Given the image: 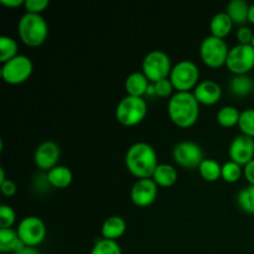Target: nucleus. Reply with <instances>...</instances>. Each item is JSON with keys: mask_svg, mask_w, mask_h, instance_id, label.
<instances>
[{"mask_svg": "<svg viewBox=\"0 0 254 254\" xmlns=\"http://www.w3.org/2000/svg\"><path fill=\"white\" fill-rule=\"evenodd\" d=\"M170 121L181 129L195 126L200 117V103L192 92H176L168 103Z\"/></svg>", "mask_w": 254, "mask_h": 254, "instance_id": "1", "label": "nucleus"}, {"mask_svg": "<svg viewBox=\"0 0 254 254\" xmlns=\"http://www.w3.org/2000/svg\"><path fill=\"white\" fill-rule=\"evenodd\" d=\"M124 160L129 173L138 180L153 178L154 171L159 165L155 149L144 141H138L129 146Z\"/></svg>", "mask_w": 254, "mask_h": 254, "instance_id": "2", "label": "nucleus"}, {"mask_svg": "<svg viewBox=\"0 0 254 254\" xmlns=\"http://www.w3.org/2000/svg\"><path fill=\"white\" fill-rule=\"evenodd\" d=\"M17 35L26 46L39 47L49 37V25L42 15L25 12L17 22Z\"/></svg>", "mask_w": 254, "mask_h": 254, "instance_id": "3", "label": "nucleus"}, {"mask_svg": "<svg viewBox=\"0 0 254 254\" xmlns=\"http://www.w3.org/2000/svg\"><path fill=\"white\" fill-rule=\"evenodd\" d=\"M148 104L144 98L126 96L116 108V119L123 127H135L145 119Z\"/></svg>", "mask_w": 254, "mask_h": 254, "instance_id": "4", "label": "nucleus"}, {"mask_svg": "<svg viewBox=\"0 0 254 254\" xmlns=\"http://www.w3.org/2000/svg\"><path fill=\"white\" fill-rule=\"evenodd\" d=\"M169 79L176 92H191L200 83V69L195 62L183 60L173 67Z\"/></svg>", "mask_w": 254, "mask_h": 254, "instance_id": "5", "label": "nucleus"}, {"mask_svg": "<svg viewBox=\"0 0 254 254\" xmlns=\"http://www.w3.org/2000/svg\"><path fill=\"white\" fill-rule=\"evenodd\" d=\"M32 72H34V64L31 59L25 55H17L12 60L2 64L0 69L2 81L10 86L25 83L27 79H30Z\"/></svg>", "mask_w": 254, "mask_h": 254, "instance_id": "6", "label": "nucleus"}, {"mask_svg": "<svg viewBox=\"0 0 254 254\" xmlns=\"http://www.w3.org/2000/svg\"><path fill=\"white\" fill-rule=\"evenodd\" d=\"M171 60L168 54L160 50L150 51L143 60L141 69L150 83H156L161 79L169 78L173 69Z\"/></svg>", "mask_w": 254, "mask_h": 254, "instance_id": "7", "label": "nucleus"}, {"mask_svg": "<svg viewBox=\"0 0 254 254\" xmlns=\"http://www.w3.org/2000/svg\"><path fill=\"white\" fill-rule=\"evenodd\" d=\"M228 52L230 49L225 40L211 35L205 37L200 45L201 61L210 68H220L226 66Z\"/></svg>", "mask_w": 254, "mask_h": 254, "instance_id": "8", "label": "nucleus"}, {"mask_svg": "<svg viewBox=\"0 0 254 254\" xmlns=\"http://www.w3.org/2000/svg\"><path fill=\"white\" fill-rule=\"evenodd\" d=\"M226 67L233 76H242L254 69V47L252 45H236L230 49Z\"/></svg>", "mask_w": 254, "mask_h": 254, "instance_id": "9", "label": "nucleus"}, {"mask_svg": "<svg viewBox=\"0 0 254 254\" xmlns=\"http://www.w3.org/2000/svg\"><path fill=\"white\" fill-rule=\"evenodd\" d=\"M17 235L25 247L36 248L46 238V226L44 221L36 216L24 217L17 225Z\"/></svg>", "mask_w": 254, "mask_h": 254, "instance_id": "10", "label": "nucleus"}, {"mask_svg": "<svg viewBox=\"0 0 254 254\" xmlns=\"http://www.w3.org/2000/svg\"><path fill=\"white\" fill-rule=\"evenodd\" d=\"M173 158L179 166L184 169H198L205 158L203 151L198 144L193 141H180L173 150Z\"/></svg>", "mask_w": 254, "mask_h": 254, "instance_id": "11", "label": "nucleus"}, {"mask_svg": "<svg viewBox=\"0 0 254 254\" xmlns=\"http://www.w3.org/2000/svg\"><path fill=\"white\" fill-rule=\"evenodd\" d=\"M158 188L153 179L136 180L130 190L131 202L140 208L149 207L158 197Z\"/></svg>", "mask_w": 254, "mask_h": 254, "instance_id": "12", "label": "nucleus"}, {"mask_svg": "<svg viewBox=\"0 0 254 254\" xmlns=\"http://www.w3.org/2000/svg\"><path fill=\"white\" fill-rule=\"evenodd\" d=\"M230 159L245 168L248 163L254 160V139L247 135H237L228 148Z\"/></svg>", "mask_w": 254, "mask_h": 254, "instance_id": "13", "label": "nucleus"}, {"mask_svg": "<svg viewBox=\"0 0 254 254\" xmlns=\"http://www.w3.org/2000/svg\"><path fill=\"white\" fill-rule=\"evenodd\" d=\"M61 149L55 141L46 140L40 144L34 154L35 165L42 171H50L59 165Z\"/></svg>", "mask_w": 254, "mask_h": 254, "instance_id": "14", "label": "nucleus"}, {"mask_svg": "<svg viewBox=\"0 0 254 254\" xmlns=\"http://www.w3.org/2000/svg\"><path fill=\"white\" fill-rule=\"evenodd\" d=\"M193 96L197 99L200 106H215L221 101L222 97V88L220 84L212 79L201 81L195 89L192 91Z\"/></svg>", "mask_w": 254, "mask_h": 254, "instance_id": "15", "label": "nucleus"}, {"mask_svg": "<svg viewBox=\"0 0 254 254\" xmlns=\"http://www.w3.org/2000/svg\"><path fill=\"white\" fill-rule=\"evenodd\" d=\"M149 86H150V82L143 72H133L127 77L126 82H124L127 96L139 97V98L146 96Z\"/></svg>", "mask_w": 254, "mask_h": 254, "instance_id": "16", "label": "nucleus"}, {"mask_svg": "<svg viewBox=\"0 0 254 254\" xmlns=\"http://www.w3.org/2000/svg\"><path fill=\"white\" fill-rule=\"evenodd\" d=\"M127 231V222L121 216H111L103 222L101 228L102 238L109 241H118Z\"/></svg>", "mask_w": 254, "mask_h": 254, "instance_id": "17", "label": "nucleus"}, {"mask_svg": "<svg viewBox=\"0 0 254 254\" xmlns=\"http://www.w3.org/2000/svg\"><path fill=\"white\" fill-rule=\"evenodd\" d=\"M22 248H25V245L20 240L16 230L0 228V252L14 254Z\"/></svg>", "mask_w": 254, "mask_h": 254, "instance_id": "18", "label": "nucleus"}, {"mask_svg": "<svg viewBox=\"0 0 254 254\" xmlns=\"http://www.w3.org/2000/svg\"><path fill=\"white\" fill-rule=\"evenodd\" d=\"M50 185L54 189H66L73 181V174L71 169L64 165H57L46 174Z\"/></svg>", "mask_w": 254, "mask_h": 254, "instance_id": "19", "label": "nucleus"}, {"mask_svg": "<svg viewBox=\"0 0 254 254\" xmlns=\"http://www.w3.org/2000/svg\"><path fill=\"white\" fill-rule=\"evenodd\" d=\"M233 26H235V24H233V21L231 20V17L226 14V11L218 12V14H216L210 21L211 36L225 40L226 37L232 32Z\"/></svg>", "mask_w": 254, "mask_h": 254, "instance_id": "20", "label": "nucleus"}, {"mask_svg": "<svg viewBox=\"0 0 254 254\" xmlns=\"http://www.w3.org/2000/svg\"><path fill=\"white\" fill-rule=\"evenodd\" d=\"M151 179L159 188H171L178 183V170L170 164H159Z\"/></svg>", "mask_w": 254, "mask_h": 254, "instance_id": "21", "label": "nucleus"}, {"mask_svg": "<svg viewBox=\"0 0 254 254\" xmlns=\"http://www.w3.org/2000/svg\"><path fill=\"white\" fill-rule=\"evenodd\" d=\"M250 6L245 0H232L228 2L226 14L231 17L233 24L238 26H245L246 22H248V12Z\"/></svg>", "mask_w": 254, "mask_h": 254, "instance_id": "22", "label": "nucleus"}, {"mask_svg": "<svg viewBox=\"0 0 254 254\" xmlns=\"http://www.w3.org/2000/svg\"><path fill=\"white\" fill-rule=\"evenodd\" d=\"M228 87H230L231 93L238 98L250 96L252 92H254V82L248 74L233 76L228 83Z\"/></svg>", "mask_w": 254, "mask_h": 254, "instance_id": "23", "label": "nucleus"}, {"mask_svg": "<svg viewBox=\"0 0 254 254\" xmlns=\"http://www.w3.org/2000/svg\"><path fill=\"white\" fill-rule=\"evenodd\" d=\"M201 178L207 183H215L222 175V165L213 159H205L198 166Z\"/></svg>", "mask_w": 254, "mask_h": 254, "instance_id": "24", "label": "nucleus"}, {"mask_svg": "<svg viewBox=\"0 0 254 254\" xmlns=\"http://www.w3.org/2000/svg\"><path fill=\"white\" fill-rule=\"evenodd\" d=\"M241 112L238 111L236 107L233 106H226L218 111L216 119L217 123L220 124L222 128H233V127L238 126L240 122Z\"/></svg>", "mask_w": 254, "mask_h": 254, "instance_id": "25", "label": "nucleus"}, {"mask_svg": "<svg viewBox=\"0 0 254 254\" xmlns=\"http://www.w3.org/2000/svg\"><path fill=\"white\" fill-rule=\"evenodd\" d=\"M17 49H19L17 42L12 37L2 35L0 37V62L5 64V62L16 57Z\"/></svg>", "mask_w": 254, "mask_h": 254, "instance_id": "26", "label": "nucleus"}, {"mask_svg": "<svg viewBox=\"0 0 254 254\" xmlns=\"http://www.w3.org/2000/svg\"><path fill=\"white\" fill-rule=\"evenodd\" d=\"M243 176V166L238 165L235 161L230 160L222 165V179L225 183L228 184H235L240 181V179Z\"/></svg>", "mask_w": 254, "mask_h": 254, "instance_id": "27", "label": "nucleus"}, {"mask_svg": "<svg viewBox=\"0 0 254 254\" xmlns=\"http://www.w3.org/2000/svg\"><path fill=\"white\" fill-rule=\"evenodd\" d=\"M237 202L242 211L254 215V186L250 185L242 189L237 195Z\"/></svg>", "mask_w": 254, "mask_h": 254, "instance_id": "28", "label": "nucleus"}, {"mask_svg": "<svg viewBox=\"0 0 254 254\" xmlns=\"http://www.w3.org/2000/svg\"><path fill=\"white\" fill-rule=\"evenodd\" d=\"M89 254H122V248L117 241L99 238L96 241Z\"/></svg>", "mask_w": 254, "mask_h": 254, "instance_id": "29", "label": "nucleus"}, {"mask_svg": "<svg viewBox=\"0 0 254 254\" xmlns=\"http://www.w3.org/2000/svg\"><path fill=\"white\" fill-rule=\"evenodd\" d=\"M238 128L243 135L254 139V108H248L241 112Z\"/></svg>", "mask_w": 254, "mask_h": 254, "instance_id": "30", "label": "nucleus"}, {"mask_svg": "<svg viewBox=\"0 0 254 254\" xmlns=\"http://www.w3.org/2000/svg\"><path fill=\"white\" fill-rule=\"evenodd\" d=\"M16 221V213L14 208L2 203L0 206V228H11Z\"/></svg>", "mask_w": 254, "mask_h": 254, "instance_id": "31", "label": "nucleus"}, {"mask_svg": "<svg viewBox=\"0 0 254 254\" xmlns=\"http://www.w3.org/2000/svg\"><path fill=\"white\" fill-rule=\"evenodd\" d=\"M154 92H155V97H160V98H168V97H173L174 94V86L169 78L161 79V81L153 83Z\"/></svg>", "mask_w": 254, "mask_h": 254, "instance_id": "32", "label": "nucleus"}, {"mask_svg": "<svg viewBox=\"0 0 254 254\" xmlns=\"http://www.w3.org/2000/svg\"><path fill=\"white\" fill-rule=\"evenodd\" d=\"M49 5L50 2L47 0H25L24 7L27 14L41 15Z\"/></svg>", "mask_w": 254, "mask_h": 254, "instance_id": "33", "label": "nucleus"}, {"mask_svg": "<svg viewBox=\"0 0 254 254\" xmlns=\"http://www.w3.org/2000/svg\"><path fill=\"white\" fill-rule=\"evenodd\" d=\"M236 37H237L238 45H252L254 32L251 27L245 25V26L238 27L237 32H236Z\"/></svg>", "mask_w": 254, "mask_h": 254, "instance_id": "34", "label": "nucleus"}, {"mask_svg": "<svg viewBox=\"0 0 254 254\" xmlns=\"http://www.w3.org/2000/svg\"><path fill=\"white\" fill-rule=\"evenodd\" d=\"M0 190H1L2 195L6 196V197H12V196L16 195L17 188L16 184L12 180H5L4 183L0 184Z\"/></svg>", "mask_w": 254, "mask_h": 254, "instance_id": "35", "label": "nucleus"}, {"mask_svg": "<svg viewBox=\"0 0 254 254\" xmlns=\"http://www.w3.org/2000/svg\"><path fill=\"white\" fill-rule=\"evenodd\" d=\"M243 176H245L246 180L248 181L250 185L254 186V160L248 163L247 165L243 168Z\"/></svg>", "mask_w": 254, "mask_h": 254, "instance_id": "36", "label": "nucleus"}, {"mask_svg": "<svg viewBox=\"0 0 254 254\" xmlns=\"http://www.w3.org/2000/svg\"><path fill=\"white\" fill-rule=\"evenodd\" d=\"M0 4L4 5L5 7H9V9H17L20 6H24L25 1H22V0H0Z\"/></svg>", "mask_w": 254, "mask_h": 254, "instance_id": "37", "label": "nucleus"}, {"mask_svg": "<svg viewBox=\"0 0 254 254\" xmlns=\"http://www.w3.org/2000/svg\"><path fill=\"white\" fill-rule=\"evenodd\" d=\"M14 254H41L39 252V251L36 250V248H31V247H25L22 248L21 251H19V252L14 253Z\"/></svg>", "mask_w": 254, "mask_h": 254, "instance_id": "38", "label": "nucleus"}, {"mask_svg": "<svg viewBox=\"0 0 254 254\" xmlns=\"http://www.w3.org/2000/svg\"><path fill=\"white\" fill-rule=\"evenodd\" d=\"M248 22L254 25V4L250 6V12H248Z\"/></svg>", "mask_w": 254, "mask_h": 254, "instance_id": "39", "label": "nucleus"}, {"mask_svg": "<svg viewBox=\"0 0 254 254\" xmlns=\"http://www.w3.org/2000/svg\"><path fill=\"white\" fill-rule=\"evenodd\" d=\"M5 180H7V179L5 178V170L4 168H0V184L4 183Z\"/></svg>", "mask_w": 254, "mask_h": 254, "instance_id": "40", "label": "nucleus"}, {"mask_svg": "<svg viewBox=\"0 0 254 254\" xmlns=\"http://www.w3.org/2000/svg\"><path fill=\"white\" fill-rule=\"evenodd\" d=\"M252 46L254 47V37H253V41H252Z\"/></svg>", "mask_w": 254, "mask_h": 254, "instance_id": "41", "label": "nucleus"}, {"mask_svg": "<svg viewBox=\"0 0 254 254\" xmlns=\"http://www.w3.org/2000/svg\"><path fill=\"white\" fill-rule=\"evenodd\" d=\"M253 93H254V92H253Z\"/></svg>", "mask_w": 254, "mask_h": 254, "instance_id": "42", "label": "nucleus"}]
</instances>
